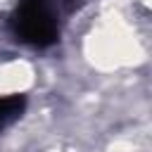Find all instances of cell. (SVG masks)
<instances>
[{"label":"cell","mask_w":152,"mask_h":152,"mask_svg":"<svg viewBox=\"0 0 152 152\" xmlns=\"http://www.w3.org/2000/svg\"><path fill=\"white\" fill-rule=\"evenodd\" d=\"M10 26L21 43L33 48H48L59 38L52 0H19L12 12Z\"/></svg>","instance_id":"obj_1"},{"label":"cell","mask_w":152,"mask_h":152,"mask_svg":"<svg viewBox=\"0 0 152 152\" xmlns=\"http://www.w3.org/2000/svg\"><path fill=\"white\" fill-rule=\"evenodd\" d=\"M26 107V97L24 95H7L0 97V131H5L10 124H14Z\"/></svg>","instance_id":"obj_2"}]
</instances>
